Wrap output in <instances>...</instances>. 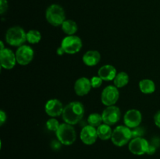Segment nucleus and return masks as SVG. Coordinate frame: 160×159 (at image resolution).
Here are the masks:
<instances>
[{
    "label": "nucleus",
    "instance_id": "1",
    "mask_svg": "<svg viewBox=\"0 0 160 159\" xmlns=\"http://www.w3.org/2000/svg\"><path fill=\"white\" fill-rule=\"evenodd\" d=\"M84 115V107L80 101H71L64 107L62 117L64 123L74 126Z\"/></svg>",
    "mask_w": 160,
    "mask_h": 159
},
{
    "label": "nucleus",
    "instance_id": "2",
    "mask_svg": "<svg viewBox=\"0 0 160 159\" xmlns=\"http://www.w3.org/2000/svg\"><path fill=\"white\" fill-rule=\"evenodd\" d=\"M7 44L13 47H20L27 41V32L19 26H14L7 30L5 35Z\"/></svg>",
    "mask_w": 160,
    "mask_h": 159
},
{
    "label": "nucleus",
    "instance_id": "3",
    "mask_svg": "<svg viewBox=\"0 0 160 159\" xmlns=\"http://www.w3.org/2000/svg\"><path fill=\"white\" fill-rule=\"evenodd\" d=\"M45 18L49 24L59 26L66 20V13L64 9L58 4H52L45 11Z\"/></svg>",
    "mask_w": 160,
    "mask_h": 159
},
{
    "label": "nucleus",
    "instance_id": "4",
    "mask_svg": "<svg viewBox=\"0 0 160 159\" xmlns=\"http://www.w3.org/2000/svg\"><path fill=\"white\" fill-rule=\"evenodd\" d=\"M57 140L62 145L70 146L72 145L77 139V133L73 126L68 123H62L59 126L58 130L56 132Z\"/></svg>",
    "mask_w": 160,
    "mask_h": 159
},
{
    "label": "nucleus",
    "instance_id": "5",
    "mask_svg": "<svg viewBox=\"0 0 160 159\" xmlns=\"http://www.w3.org/2000/svg\"><path fill=\"white\" fill-rule=\"evenodd\" d=\"M132 139L131 135V129L123 125L117 126L112 131V143L117 147H123L124 145L129 143Z\"/></svg>",
    "mask_w": 160,
    "mask_h": 159
},
{
    "label": "nucleus",
    "instance_id": "6",
    "mask_svg": "<svg viewBox=\"0 0 160 159\" xmlns=\"http://www.w3.org/2000/svg\"><path fill=\"white\" fill-rule=\"evenodd\" d=\"M82 45L81 39L74 34L64 37L62 40L60 46L63 49L65 54L73 55L81 51Z\"/></svg>",
    "mask_w": 160,
    "mask_h": 159
},
{
    "label": "nucleus",
    "instance_id": "7",
    "mask_svg": "<svg viewBox=\"0 0 160 159\" xmlns=\"http://www.w3.org/2000/svg\"><path fill=\"white\" fill-rule=\"evenodd\" d=\"M120 98L119 88L112 85L107 86L102 90L101 94V101L105 106L115 105Z\"/></svg>",
    "mask_w": 160,
    "mask_h": 159
},
{
    "label": "nucleus",
    "instance_id": "8",
    "mask_svg": "<svg viewBox=\"0 0 160 159\" xmlns=\"http://www.w3.org/2000/svg\"><path fill=\"white\" fill-rule=\"evenodd\" d=\"M16 58L19 65H27L32 62L34 59V51L31 46L23 45L18 47L16 51Z\"/></svg>",
    "mask_w": 160,
    "mask_h": 159
},
{
    "label": "nucleus",
    "instance_id": "9",
    "mask_svg": "<svg viewBox=\"0 0 160 159\" xmlns=\"http://www.w3.org/2000/svg\"><path fill=\"white\" fill-rule=\"evenodd\" d=\"M149 144L148 140L144 137L133 138L128 143V149L134 155H143L147 154Z\"/></svg>",
    "mask_w": 160,
    "mask_h": 159
},
{
    "label": "nucleus",
    "instance_id": "10",
    "mask_svg": "<svg viewBox=\"0 0 160 159\" xmlns=\"http://www.w3.org/2000/svg\"><path fill=\"white\" fill-rule=\"evenodd\" d=\"M102 116L103 123L109 125V126H113V125L117 124L119 120L120 119L121 112H120V109L117 106H107L103 110Z\"/></svg>",
    "mask_w": 160,
    "mask_h": 159
},
{
    "label": "nucleus",
    "instance_id": "11",
    "mask_svg": "<svg viewBox=\"0 0 160 159\" xmlns=\"http://www.w3.org/2000/svg\"><path fill=\"white\" fill-rule=\"evenodd\" d=\"M0 63L2 69L5 70H12L17 63L16 53L10 48H4L0 50Z\"/></svg>",
    "mask_w": 160,
    "mask_h": 159
},
{
    "label": "nucleus",
    "instance_id": "12",
    "mask_svg": "<svg viewBox=\"0 0 160 159\" xmlns=\"http://www.w3.org/2000/svg\"><path fill=\"white\" fill-rule=\"evenodd\" d=\"M142 121V114L138 109H129L127 111L123 116V122L125 126L130 129H134L140 126Z\"/></svg>",
    "mask_w": 160,
    "mask_h": 159
},
{
    "label": "nucleus",
    "instance_id": "13",
    "mask_svg": "<svg viewBox=\"0 0 160 159\" xmlns=\"http://www.w3.org/2000/svg\"><path fill=\"white\" fill-rule=\"evenodd\" d=\"M80 138L84 144H94L96 142L97 139L98 138L97 128L90 126V125H87L81 129V133H80Z\"/></svg>",
    "mask_w": 160,
    "mask_h": 159
},
{
    "label": "nucleus",
    "instance_id": "14",
    "mask_svg": "<svg viewBox=\"0 0 160 159\" xmlns=\"http://www.w3.org/2000/svg\"><path fill=\"white\" fill-rule=\"evenodd\" d=\"M63 105L62 102L58 99H50L45 105V110L47 115L50 117H58L62 115L63 112Z\"/></svg>",
    "mask_w": 160,
    "mask_h": 159
},
{
    "label": "nucleus",
    "instance_id": "15",
    "mask_svg": "<svg viewBox=\"0 0 160 159\" xmlns=\"http://www.w3.org/2000/svg\"><path fill=\"white\" fill-rule=\"evenodd\" d=\"M74 91L78 96H84L90 92L92 88L90 79L87 77H80L76 80L74 84Z\"/></svg>",
    "mask_w": 160,
    "mask_h": 159
},
{
    "label": "nucleus",
    "instance_id": "16",
    "mask_svg": "<svg viewBox=\"0 0 160 159\" xmlns=\"http://www.w3.org/2000/svg\"><path fill=\"white\" fill-rule=\"evenodd\" d=\"M117 69L112 65H104L98 70V76L102 79L103 81H112L117 76Z\"/></svg>",
    "mask_w": 160,
    "mask_h": 159
},
{
    "label": "nucleus",
    "instance_id": "17",
    "mask_svg": "<svg viewBox=\"0 0 160 159\" xmlns=\"http://www.w3.org/2000/svg\"><path fill=\"white\" fill-rule=\"evenodd\" d=\"M101 60V54L96 50H89L86 51L82 57V61L87 66H95Z\"/></svg>",
    "mask_w": 160,
    "mask_h": 159
},
{
    "label": "nucleus",
    "instance_id": "18",
    "mask_svg": "<svg viewBox=\"0 0 160 159\" xmlns=\"http://www.w3.org/2000/svg\"><path fill=\"white\" fill-rule=\"evenodd\" d=\"M139 89L145 94H151L156 90V84L150 79H143L139 82Z\"/></svg>",
    "mask_w": 160,
    "mask_h": 159
},
{
    "label": "nucleus",
    "instance_id": "19",
    "mask_svg": "<svg viewBox=\"0 0 160 159\" xmlns=\"http://www.w3.org/2000/svg\"><path fill=\"white\" fill-rule=\"evenodd\" d=\"M112 128L111 126L107 124L102 123L97 128V132H98V137L102 140H108L111 139L112 134Z\"/></svg>",
    "mask_w": 160,
    "mask_h": 159
},
{
    "label": "nucleus",
    "instance_id": "20",
    "mask_svg": "<svg viewBox=\"0 0 160 159\" xmlns=\"http://www.w3.org/2000/svg\"><path fill=\"white\" fill-rule=\"evenodd\" d=\"M61 27H62V31L67 36L74 35L78 30L77 23L72 20H66L61 25Z\"/></svg>",
    "mask_w": 160,
    "mask_h": 159
},
{
    "label": "nucleus",
    "instance_id": "21",
    "mask_svg": "<svg viewBox=\"0 0 160 159\" xmlns=\"http://www.w3.org/2000/svg\"><path fill=\"white\" fill-rule=\"evenodd\" d=\"M129 76L126 72H120L117 73V76L113 80V84L117 88H123L129 83Z\"/></svg>",
    "mask_w": 160,
    "mask_h": 159
},
{
    "label": "nucleus",
    "instance_id": "22",
    "mask_svg": "<svg viewBox=\"0 0 160 159\" xmlns=\"http://www.w3.org/2000/svg\"><path fill=\"white\" fill-rule=\"evenodd\" d=\"M42 39V34L37 30H30L27 32V41L31 45L38 44Z\"/></svg>",
    "mask_w": 160,
    "mask_h": 159
},
{
    "label": "nucleus",
    "instance_id": "23",
    "mask_svg": "<svg viewBox=\"0 0 160 159\" xmlns=\"http://www.w3.org/2000/svg\"><path fill=\"white\" fill-rule=\"evenodd\" d=\"M88 125H90V126L98 128L100 125L103 123L102 114L96 113V112L90 114L88 117Z\"/></svg>",
    "mask_w": 160,
    "mask_h": 159
},
{
    "label": "nucleus",
    "instance_id": "24",
    "mask_svg": "<svg viewBox=\"0 0 160 159\" xmlns=\"http://www.w3.org/2000/svg\"><path fill=\"white\" fill-rule=\"evenodd\" d=\"M45 126H46V128L48 130L56 132L58 130V129H59L60 124H59V121L56 118H52V117L49 119L47 120Z\"/></svg>",
    "mask_w": 160,
    "mask_h": 159
},
{
    "label": "nucleus",
    "instance_id": "25",
    "mask_svg": "<svg viewBox=\"0 0 160 159\" xmlns=\"http://www.w3.org/2000/svg\"><path fill=\"white\" fill-rule=\"evenodd\" d=\"M145 130L143 127H141L140 126L138 127L131 129V135L133 138H138V137H143L145 135Z\"/></svg>",
    "mask_w": 160,
    "mask_h": 159
},
{
    "label": "nucleus",
    "instance_id": "26",
    "mask_svg": "<svg viewBox=\"0 0 160 159\" xmlns=\"http://www.w3.org/2000/svg\"><path fill=\"white\" fill-rule=\"evenodd\" d=\"M92 88H98L102 84V79L98 76H95L90 79Z\"/></svg>",
    "mask_w": 160,
    "mask_h": 159
},
{
    "label": "nucleus",
    "instance_id": "27",
    "mask_svg": "<svg viewBox=\"0 0 160 159\" xmlns=\"http://www.w3.org/2000/svg\"><path fill=\"white\" fill-rule=\"evenodd\" d=\"M8 9L7 0H0V14L3 15Z\"/></svg>",
    "mask_w": 160,
    "mask_h": 159
},
{
    "label": "nucleus",
    "instance_id": "28",
    "mask_svg": "<svg viewBox=\"0 0 160 159\" xmlns=\"http://www.w3.org/2000/svg\"><path fill=\"white\" fill-rule=\"evenodd\" d=\"M156 148L157 147L155 145H153L152 143H150L149 146H148V151H147V154H148V155H152V154H154L156 151Z\"/></svg>",
    "mask_w": 160,
    "mask_h": 159
},
{
    "label": "nucleus",
    "instance_id": "29",
    "mask_svg": "<svg viewBox=\"0 0 160 159\" xmlns=\"http://www.w3.org/2000/svg\"><path fill=\"white\" fill-rule=\"evenodd\" d=\"M154 123L157 127L160 129V110L158 111L154 115Z\"/></svg>",
    "mask_w": 160,
    "mask_h": 159
},
{
    "label": "nucleus",
    "instance_id": "30",
    "mask_svg": "<svg viewBox=\"0 0 160 159\" xmlns=\"http://www.w3.org/2000/svg\"><path fill=\"white\" fill-rule=\"evenodd\" d=\"M6 120V114L3 110L0 111V125L2 126Z\"/></svg>",
    "mask_w": 160,
    "mask_h": 159
},
{
    "label": "nucleus",
    "instance_id": "31",
    "mask_svg": "<svg viewBox=\"0 0 160 159\" xmlns=\"http://www.w3.org/2000/svg\"><path fill=\"white\" fill-rule=\"evenodd\" d=\"M61 144H62V143H61L60 142H59L58 140H53L52 143V144H51V147H52V149L59 150V148H60Z\"/></svg>",
    "mask_w": 160,
    "mask_h": 159
},
{
    "label": "nucleus",
    "instance_id": "32",
    "mask_svg": "<svg viewBox=\"0 0 160 159\" xmlns=\"http://www.w3.org/2000/svg\"><path fill=\"white\" fill-rule=\"evenodd\" d=\"M56 52H57V54L59 55H62L63 54H65V52H64L63 49L62 48V47H59V48H57V50H56Z\"/></svg>",
    "mask_w": 160,
    "mask_h": 159
},
{
    "label": "nucleus",
    "instance_id": "33",
    "mask_svg": "<svg viewBox=\"0 0 160 159\" xmlns=\"http://www.w3.org/2000/svg\"><path fill=\"white\" fill-rule=\"evenodd\" d=\"M0 45H1V49L0 50H3L4 48H4V45H3L2 41H0Z\"/></svg>",
    "mask_w": 160,
    "mask_h": 159
}]
</instances>
